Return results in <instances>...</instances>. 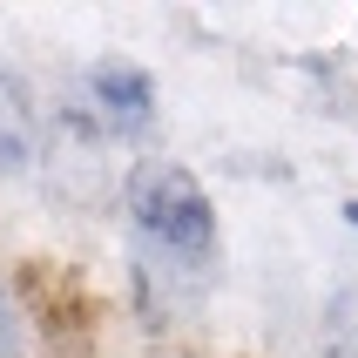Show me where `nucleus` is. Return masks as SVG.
<instances>
[{"instance_id": "5", "label": "nucleus", "mask_w": 358, "mask_h": 358, "mask_svg": "<svg viewBox=\"0 0 358 358\" xmlns=\"http://www.w3.org/2000/svg\"><path fill=\"white\" fill-rule=\"evenodd\" d=\"M345 217H352V230H358V196H352V203H345Z\"/></svg>"}, {"instance_id": "4", "label": "nucleus", "mask_w": 358, "mask_h": 358, "mask_svg": "<svg viewBox=\"0 0 358 358\" xmlns=\"http://www.w3.org/2000/svg\"><path fill=\"white\" fill-rule=\"evenodd\" d=\"M41 136H48V115H41V101H34V81L14 75V68H0V176L34 169Z\"/></svg>"}, {"instance_id": "2", "label": "nucleus", "mask_w": 358, "mask_h": 358, "mask_svg": "<svg viewBox=\"0 0 358 358\" xmlns=\"http://www.w3.org/2000/svg\"><path fill=\"white\" fill-rule=\"evenodd\" d=\"M14 291H20V304H27V318L48 324V331H61V338H81V331L101 324V298H95V284L81 278L75 264L27 257L14 271Z\"/></svg>"}, {"instance_id": "3", "label": "nucleus", "mask_w": 358, "mask_h": 358, "mask_svg": "<svg viewBox=\"0 0 358 358\" xmlns=\"http://www.w3.org/2000/svg\"><path fill=\"white\" fill-rule=\"evenodd\" d=\"M88 108L101 136H142L156 122V81L129 61H95L88 68Z\"/></svg>"}, {"instance_id": "1", "label": "nucleus", "mask_w": 358, "mask_h": 358, "mask_svg": "<svg viewBox=\"0 0 358 358\" xmlns=\"http://www.w3.org/2000/svg\"><path fill=\"white\" fill-rule=\"evenodd\" d=\"M129 217L142 243L162 250V264H182L203 278V264L217 257V210L182 162H142L129 176Z\"/></svg>"}]
</instances>
